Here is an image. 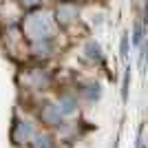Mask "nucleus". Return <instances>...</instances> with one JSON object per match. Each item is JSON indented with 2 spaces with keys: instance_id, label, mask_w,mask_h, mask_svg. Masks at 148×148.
Segmentation results:
<instances>
[{
  "instance_id": "obj_1",
  "label": "nucleus",
  "mask_w": 148,
  "mask_h": 148,
  "mask_svg": "<svg viewBox=\"0 0 148 148\" xmlns=\"http://www.w3.org/2000/svg\"><path fill=\"white\" fill-rule=\"evenodd\" d=\"M25 27H27V33L33 40H47L51 36V29H53L51 20L47 18V13H31L27 18Z\"/></svg>"
},
{
  "instance_id": "obj_2",
  "label": "nucleus",
  "mask_w": 148,
  "mask_h": 148,
  "mask_svg": "<svg viewBox=\"0 0 148 148\" xmlns=\"http://www.w3.org/2000/svg\"><path fill=\"white\" fill-rule=\"evenodd\" d=\"M75 16H77V9L73 5H62L58 9V20H62V22H71Z\"/></svg>"
},
{
  "instance_id": "obj_3",
  "label": "nucleus",
  "mask_w": 148,
  "mask_h": 148,
  "mask_svg": "<svg viewBox=\"0 0 148 148\" xmlns=\"http://www.w3.org/2000/svg\"><path fill=\"white\" fill-rule=\"evenodd\" d=\"M86 51H88V56L95 58V60H99V58H102V49H99V44H97V42H88Z\"/></svg>"
},
{
  "instance_id": "obj_4",
  "label": "nucleus",
  "mask_w": 148,
  "mask_h": 148,
  "mask_svg": "<svg viewBox=\"0 0 148 148\" xmlns=\"http://www.w3.org/2000/svg\"><path fill=\"white\" fill-rule=\"evenodd\" d=\"M25 5H38V2H42V0H22Z\"/></svg>"
}]
</instances>
